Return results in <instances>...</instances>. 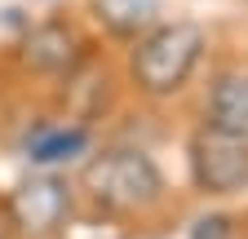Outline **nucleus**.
I'll list each match as a JSON object with an SVG mask.
<instances>
[{"label":"nucleus","instance_id":"423d86ee","mask_svg":"<svg viewBox=\"0 0 248 239\" xmlns=\"http://www.w3.org/2000/svg\"><path fill=\"white\" fill-rule=\"evenodd\" d=\"M208 124L248 137V71L244 75H222L208 93Z\"/></svg>","mask_w":248,"mask_h":239},{"label":"nucleus","instance_id":"0eeeda50","mask_svg":"<svg viewBox=\"0 0 248 239\" xmlns=\"http://www.w3.org/2000/svg\"><path fill=\"white\" fill-rule=\"evenodd\" d=\"M93 9L115 36H138V31H151L160 0H93Z\"/></svg>","mask_w":248,"mask_h":239},{"label":"nucleus","instance_id":"7ed1b4c3","mask_svg":"<svg viewBox=\"0 0 248 239\" xmlns=\"http://www.w3.org/2000/svg\"><path fill=\"white\" fill-rule=\"evenodd\" d=\"M191 177L204 195H235L248 186V137L204 124L191 137Z\"/></svg>","mask_w":248,"mask_h":239},{"label":"nucleus","instance_id":"1a4fd4ad","mask_svg":"<svg viewBox=\"0 0 248 239\" xmlns=\"http://www.w3.org/2000/svg\"><path fill=\"white\" fill-rule=\"evenodd\" d=\"M0 239H9V230H5V226H0Z\"/></svg>","mask_w":248,"mask_h":239},{"label":"nucleus","instance_id":"f03ea898","mask_svg":"<svg viewBox=\"0 0 248 239\" xmlns=\"http://www.w3.org/2000/svg\"><path fill=\"white\" fill-rule=\"evenodd\" d=\"M200 53H204V31L195 22L151 27V31L138 40V49H133V80L146 89V93H155V98L177 93V89L191 80Z\"/></svg>","mask_w":248,"mask_h":239},{"label":"nucleus","instance_id":"f257e3e1","mask_svg":"<svg viewBox=\"0 0 248 239\" xmlns=\"http://www.w3.org/2000/svg\"><path fill=\"white\" fill-rule=\"evenodd\" d=\"M80 186L89 191L93 204L111 208V213H138L151 208L164 191V177L155 168V160L133 146H115V151L93 155L80 168Z\"/></svg>","mask_w":248,"mask_h":239},{"label":"nucleus","instance_id":"6e6552de","mask_svg":"<svg viewBox=\"0 0 248 239\" xmlns=\"http://www.w3.org/2000/svg\"><path fill=\"white\" fill-rule=\"evenodd\" d=\"M84 146H89L84 129H45L27 142V155L36 164H67V160L84 155Z\"/></svg>","mask_w":248,"mask_h":239},{"label":"nucleus","instance_id":"39448f33","mask_svg":"<svg viewBox=\"0 0 248 239\" xmlns=\"http://www.w3.org/2000/svg\"><path fill=\"white\" fill-rule=\"evenodd\" d=\"M76 58H80V36L67 22H40V27H31L27 40H22V62L31 71L58 75V71H71Z\"/></svg>","mask_w":248,"mask_h":239},{"label":"nucleus","instance_id":"20e7f679","mask_svg":"<svg viewBox=\"0 0 248 239\" xmlns=\"http://www.w3.org/2000/svg\"><path fill=\"white\" fill-rule=\"evenodd\" d=\"M67 217H71V191L53 173H36L9 191V222H14V230H22L31 239L58 235L67 226Z\"/></svg>","mask_w":248,"mask_h":239}]
</instances>
